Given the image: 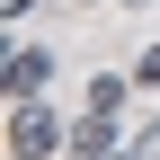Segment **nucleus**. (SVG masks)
<instances>
[{
  "label": "nucleus",
  "mask_w": 160,
  "mask_h": 160,
  "mask_svg": "<svg viewBox=\"0 0 160 160\" xmlns=\"http://www.w3.org/2000/svg\"><path fill=\"white\" fill-rule=\"evenodd\" d=\"M125 160H160V125H142V133H133V151Z\"/></svg>",
  "instance_id": "4"
},
{
  "label": "nucleus",
  "mask_w": 160,
  "mask_h": 160,
  "mask_svg": "<svg viewBox=\"0 0 160 160\" xmlns=\"http://www.w3.org/2000/svg\"><path fill=\"white\" fill-rule=\"evenodd\" d=\"M71 151H80V160H107V151H116V116H107V107H89V125L71 133Z\"/></svg>",
  "instance_id": "3"
},
{
  "label": "nucleus",
  "mask_w": 160,
  "mask_h": 160,
  "mask_svg": "<svg viewBox=\"0 0 160 160\" xmlns=\"http://www.w3.org/2000/svg\"><path fill=\"white\" fill-rule=\"evenodd\" d=\"M45 80H53V53L45 45H18L9 53V98H45Z\"/></svg>",
  "instance_id": "2"
},
{
  "label": "nucleus",
  "mask_w": 160,
  "mask_h": 160,
  "mask_svg": "<svg viewBox=\"0 0 160 160\" xmlns=\"http://www.w3.org/2000/svg\"><path fill=\"white\" fill-rule=\"evenodd\" d=\"M133 80H151V89H160V45H151V53H142V71H133Z\"/></svg>",
  "instance_id": "5"
},
{
  "label": "nucleus",
  "mask_w": 160,
  "mask_h": 160,
  "mask_svg": "<svg viewBox=\"0 0 160 160\" xmlns=\"http://www.w3.org/2000/svg\"><path fill=\"white\" fill-rule=\"evenodd\" d=\"M27 9H36V0H0V18H27Z\"/></svg>",
  "instance_id": "6"
},
{
  "label": "nucleus",
  "mask_w": 160,
  "mask_h": 160,
  "mask_svg": "<svg viewBox=\"0 0 160 160\" xmlns=\"http://www.w3.org/2000/svg\"><path fill=\"white\" fill-rule=\"evenodd\" d=\"M62 151V125H53L36 98H18V116H9V160H53Z\"/></svg>",
  "instance_id": "1"
}]
</instances>
